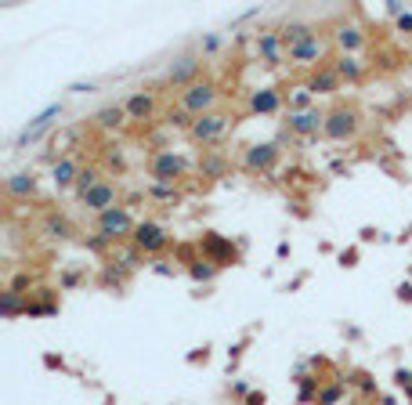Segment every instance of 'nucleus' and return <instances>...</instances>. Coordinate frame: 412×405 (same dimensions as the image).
<instances>
[{"mask_svg":"<svg viewBox=\"0 0 412 405\" xmlns=\"http://www.w3.org/2000/svg\"><path fill=\"white\" fill-rule=\"evenodd\" d=\"M232 127H235V120L228 116V112H206V116L192 120V127H188V138H192L196 145L214 149V145H221V141L228 138Z\"/></svg>","mask_w":412,"mask_h":405,"instance_id":"f257e3e1","label":"nucleus"},{"mask_svg":"<svg viewBox=\"0 0 412 405\" xmlns=\"http://www.w3.org/2000/svg\"><path fill=\"white\" fill-rule=\"evenodd\" d=\"M362 131V112L355 105H333L326 112V138L329 141H355Z\"/></svg>","mask_w":412,"mask_h":405,"instance_id":"f03ea898","label":"nucleus"},{"mask_svg":"<svg viewBox=\"0 0 412 405\" xmlns=\"http://www.w3.org/2000/svg\"><path fill=\"white\" fill-rule=\"evenodd\" d=\"M217 102H221V87L214 84V80H196L192 87L181 91V109H185L192 120L206 116V112H217V109H214Z\"/></svg>","mask_w":412,"mask_h":405,"instance_id":"7ed1b4c3","label":"nucleus"},{"mask_svg":"<svg viewBox=\"0 0 412 405\" xmlns=\"http://www.w3.org/2000/svg\"><path fill=\"white\" fill-rule=\"evenodd\" d=\"M326 58H329V40L319 29H315L308 40L290 47V66H297V69H322V66H329Z\"/></svg>","mask_w":412,"mask_h":405,"instance_id":"20e7f679","label":"nucleus"},{"mask_svg":"<svg viewBox=\"0 0 412 405\" xmlns=\"http://www.w3.org/2000/svg\"><path fill=\"white\" fill-rule=\"evenodd\" d=\"M134 232H138V221L127 206H116V210H109V214L98 217V235H105L109 242L134 239Z\"/></svg>","mask_w":412,"mask_h":405,"instance_id":"39448f33","label":"nucleus"},{"mask_svg":"<svg viewBox=\"0 0 412 405\" xmlns=\"http://www.w3.org/2000/svg\"><path fill=\"white\" fill-rule=\"evenodd\" d=\"M185 174H188V163L178 152H156L149 159V177L156 185H178Z\"/></svg>","mask_w":412,"mask_h":405,"instance_id":"423d86ee","label":"nucleus"},{"mask_svg":"<svg viewBox=\"0 0 412 405\" xmlns=\"http://www.w3.org/2000/svg\"><path fill=\"white\" fill-rule=\"evenodd\" d=\"M134 250L138 253H149V257H156V253H163L167 246H170V232L163 228L160 221H138V232H134Z\"/></svg>","mask_w":412,"mask_h":405,"instance_id":"0eeeda50","label":"nucleus"},{"mask_svg":"<svg viewBox=\"0 0 412 405\" xmlns=\"http://www.w3.org/2000/svg\"><path fill=\"white\" fill-rule=\"evenodd\" d=\"M257 55H261L264 66L275 69V66H282V62L290 58V47H286L279 29H264V33H257Z\"/></svg>","mask_w":412,"mask_h":405,"instance_id":"6e6552de","label":"nucleus"},{"mask_svg":"<svg viewBox=\"0 0 412 405\" xmlns=\"http://www.w3.org/2000/svg\"><path fill=\"white\" fill-rule=\"evenodd\" d=\"M275 159H279V145L275 141H257L243 152V167L250 174H268L275 167Z\"/></svg>","mask_w":412,"mask_h":405,"instance_id":"1a4fd4ad","label":"nucleus"},{"mask_svg":"<svg viewBox=\"0 0 412 405\" xmlns=\"http://www.w3.org/2000/svg\"><path fill=\"white\" fill-rule=\"evenodd\" d=\"M199 250H203V261H210V264H232L235 261V246L225 239V235H217V232H206L199 239Z\"/></svg>","mask_w":412,"mask_h":405,"instance_id":"9d476101","label":"nucleus"},{"mask_svg":"<svg viewBox=\"0 0 412 405\" xmlns=\"http://www.w3.org/2000/svg\"><path fill=\"white\" fill-rule=\"evenodd\" d=\"M329 40L340 47V55H355L358 47H366V33H362V26H355V22H333V33H329Z\"/></svg>","mask_w":412,"mask_h":405,"instance_id":"9b49d317","label":"nucleus"},{"mask_svg":"<svg viewBox=\"0 0 412 405\" xmlns=\"http://www.w3.org/2000/svg\"><path fill=\"white\" fill-rule=\"evenodd\" d=\"M286 131H290V134H297V138H311V134H319V131H326V112H319V109H308V112H290Z\"/></svg>","mask_w":412,"mask_h":405,"instance_id":"f8f14e48","label":"nucleus"},{"mask_svg":"<svg viewBox=\"0 0 412 405\" xmlns=\"http://www.w3.org/2000/svg\"><path fill=\"white\" fill-rule=\"evenodd\" d=\"M80 203L91 210V214H98V217H102V214H109V210H116V206H120V188H116L113 181H102L94 192H87Z\"/></svg>","mask_w":412,"mask_h":405,"instance_id":"ddd939ff","label":"nucleus"},{"mask_svg":"<svg viewBox=\"0 0 412 405\" xmlns=\"http://www.w3.org/2000/svg\"><path fill=\"white\" fill-rule=\"evenodd\" d=\"M199 69H203V62L196 58V55H181L178 62H174V66H170V73H167V80H170V84L174 87H192L196 84V76H199Z\"/></svg>","mask_w":412,"mask_h":405,"instance_id":"4468645a","label":"nucleus"},{"mask_svg":"<svg viewBox=\"0 0 412 405\" xmlns=\"http://www.w3.org/2000/svg\"><path fill=\"white\" fill-rule=\"evenodd\" d=\"M123 109H127V120L149 123L156 116V94L152 91H138V94H131V98L123 102Z\"/></svg>","mask_w":412,"mask_h":405,"instance_id":"2eb2a0df","label":"nucleus"},{"mask_svg":"<svg viewBox=\"0 0 412 405\" xmlns=\"http://www.w3.org/2000/svg\"><path fill=\"white\" fill-rule=\"evenodd\" d=\"M279 109H282V94L275 87H257L250 94V112L253 116H275Z\"/></svg>","mask_w":412,"mask_h":405,"instance_id":"dca6fc26","label":"nucleus"},{"mask_svg":"<svg viewBox=\"0 0 412 405\" xmlns=\"http://www.w3.org/2000/svg\"><path fill=\"white\" fill-rule=\"evenodd\" d=\"M80 159L76 156H66V159H58V163L51 167V181L55 188H76V181H80Z\"/></svg>","mask_w":412,"mask_h":405,"instance_id":"f3484780","label":"nucleus"},{"mask_svg":"<svg viewBox=\"0 0 412 405\" xmlns=\"http://www.w3.org/2000/svg\"><path fill=\"white\" fill-rule=\"evenodd\" d=\"M340 84H344V80L337 76V69H333V66H322V69H315V73H311L308 91H311V94H337Z\"/></svg>","mask_w":412,"mask_h":405,"instance_id":"a211bd4d","label":"nucleus"},{"mask_svg":"<svg viewBox=\"0 0 412 405\" xmlns=\"http://www.w3.org/2000/svg\"><path fill=\"white\" fill-rule=\"evenodd\" d=\"M333 69H337V76L340 80H347V84H358L362 76H366V62H362L358 55H337L329 62Z\"/></svg>","mask_w":412,"mask_h":405,"instance_id":"6ab92c4d","label":"nucleus"},{"mask_svg":"<svg viewBox=\"0 0 412 405\" xmlns=\"http://www.w3.org/2000/svg\"><path fill=\"white\" fill-rule=\"evenodd\" d=\"M58 112H62V105H47L44 112H40V116H33V120H29L26 123V131L19 134V145H29V141H37L44 131H47V127H51V120L58 116Z\"/></svg>","mask_w":412,"mask_h":405,"instance_id":"aec40b11","label":"nucleus"},{"mask_svg":"<svg viewBox=\"0 0 412 405\" xmlns=\"http://www.w3.org/2000/svg\"><path fill=\"white\" fill-rule=\"evenodd\" d=\"M8 196H11V199H29V196H37V177L29 174V170L11 174V177H8Z\"/></svg>","mask_w":412,"mask_h":405,"instance_id":"412c9836","label":"nucleus"},{"mask_svg":"<svg viewBox=\"0 0 412 405\" xmlns=\"http://www.w3.org/2000/svg\"><path fill=\"white\" fill-rule=\"evenodd\" d=\"M76 138H80V131H73V127H66V131H58L55 138H51V156L55 163L58 159H66V156H73V145H76Z\"/></svg>","mask_w":412,"mask_h":405,"instance_id":"4be33fe9","label":"nucleus"},{"mask_svg":"<svg viewBox=\"0 0 412 405\" xmlns=\"http://www.w3.org/2000/svg\"><path fill=\"white\" fill-rule=\"evenodd\" d=\"M127 123V109L123 105H105L98 116H94V127H102V131H120Z\"/></svg>","mask_w":412,"mask_h":405,"instance_id":"5701e85b","label":"nucleus"},{"mask_svg":"<svg viewBox=\"0 0 412 405\" xmlns=\"http://www.w3.org/2000/svg\"><path fill=\"white\" fill-rule=\"evenodd\" d=\"M199 170L206 177H225L228 174V159L221 156L217 149H203V159H199Z\"/></svg>","mask_w":412,"mask_h":405,"instance_id":"b1692460","label":"nucleus"},{"mask_svg":"<svg viewBox=\"0 0 412 405\" xmlns=\"http://www.w3.org/2000/svg\"><path fill=\"white\" fill-rule=\"evenodd\" d=\"M105 181V177H102V167H84L80 170V181H76V196H87V192H94V188H98Z\"/></svg>","mask_w":412,"mask_h":405,"instance_id":"393cba45","label":"nucleus"},{"mask_svg":"<svg viewBox=\"0 0 412 405\" xmlns=\"http://www.w3.org/2000/svg\"><path fill=\"white\" fill-rule=\"evenodd\" d=\"M279 33H282V40H286V47H293V44H300V40H308V37L315 33V26H308V22H286Z\"/></svg>","mask_w":412,"mask_h":405,"instance_id":"a878e982","label":"nucleus"},{"mask_svg":"<svg viewBox=\"0 0 412 405\" xmlns=\"http://www.w3.org/2000/svg\"><path fill=\"white\" fill-rule=\"evenodd\" d=\"M44 232L51 235V239H69V235H73V224H69L66 217H62V214H47Z\"/></svg>","mask_w":412,"mask_h":405,"instance_id":"bb28decb","label":"nucleus"},{"mask_svg":"<svg viewBox=\"0 0 412 405\" xmlns=\"http://www.w3.org/2000/svg\"><path fill=\"white\" fill-rule=\"evenodd\" d=\"M149 199H156V203H181V192H178V185H149Z\"/></svg>","mask_w":412,"mask_h":405,"instance_id":"cd10ccee","label":"nucleus"},{"mask_svg":"<svg viewBox=\"0 0 412 405\" xmlns=\"http://www.w3.org/2000/svg\"><path fill=\"white\" fill-rule=\"evenodd\" d=\"M0 312H4L8 318H15L19 312H26V304H22V294H15V289H4V294H0Z\"/></svg>","mask_w":412,"mask_h":405,"instance_id":"c85d7f7f","label":"nucleus"},{"mask_svg":"<svg viewBox=\"0 0 412 405\" xmlns=\"http://www.w3.org/2000/svg\"><path fill=\"white\" fill-rule=\"evenodd\" d=\"M188 275H192V279H199V282H210L214 275H217V264H210V261H192V264H188Z\"/></svg>","mask_w":412,"mask_h":405,"instance_id":"c756f323","label":"nucleus"},{"mask_svg":"<svg viewBox=\"0 0 412 405\" xmlns=\"http://www.w3.org/2000/svg\"><path fill=\"white\" fill-rule=\"evenodd\" d=\"M105 246H109V239H105V235H94V239H87V250H94V253H105Z\"/></svg>","mask_w":412,"mask_h":405,"instance_id":"7c9ffc66","label":"nucleus"},{"mask_svg":"<svg viewBox=\"0 0 412 405\" xmlns=\"http://www.w3.org/2000/svg\"><path fill=\"white\" fill-rule=\"evenodd\" d=\"M337 398H340V387H329V391H326V395L319 398V405H333Z\"/></svg>","mask_w":412,"mask_h":405,"instance_id":"2f4dec72","label":"nucleus"},{"mask_svg":"<svg viewBox=\"0 0 412 405\" xmlns=\"http://www.w3.org/2000/svg\"><path fill=\"white\" fill-rule=\"evenodd\" d=\"M221 47V37H203V51H217Z\"/></svg>","mask_w":412,"mask_h":405,"instance_id":"473e14b6","label":"nucleus"},{"mask_svg":"<svg viewBox=\"0 0 412 405\" xmlns=\"http://www.w3.org/2000/svg\"><path fill=\"white\" fill-rule=\"evenodd\" d=\"M398 29H402V33H412V15H402V19H398Z\"/></svg>","mask_w":412,"mask_h":405,"instance_id":"72a5a7b5","label":"nucleus"},{"mask_svg":"<svg viewBox=\"0 0 412 405\" xmlns=\"http://www.w3.org/2000/svg\"><path fill=\"white\" fill-rule=\"evenodd\" d=\"M398 384H402V387H409V395H412V372H405V369H402V372H398Z\"/></svg>","mask_w":412,"mask_h":405,"instance_id":"f704fd0d","label":"nucleus"},{"mask_svg":"<svg viewBox=\"0 0 412 405\" xmlns=\"http://www.w3.org/2000/svg\"><path fill=\"white\" fill-rule=\"evenodd\" d=\"M69 91H73V94H91V91H94V84H73Z\"/></svg>","mask_w":412,"mask_h":405,"instance_id":"c9c22d12","label":"nucleus"},{"mask_svg":"<svg viewBox=\"0 0 412 405\" xmlns=\"http://www.w3.org/2000/svg\"><path fill=\"white\" fill-rule=\"evenodd\" d=\"M398 297H402V300H412V286H402V289H398Z\"/></svg>","mask_w":412,"mask_h":405,"instance_id":"e433bc0d","label":"nucleus"}]
</instances>
